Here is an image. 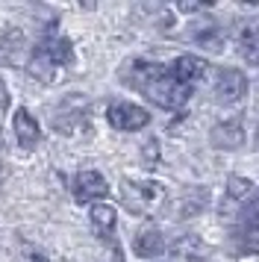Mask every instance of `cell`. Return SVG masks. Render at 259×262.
Returning <instances> with one entry per match:
<instances>
[{"instance_id": "19", "label": "cell", "mask_w": 259, "mask_h": 262, "mask_svg": "<svg viewBox=\"0 0 259 262\" xmlns=\"http://www.w3.org/2000/svg\"><path fill=\"white\" fill-rule=\"evenodd\" d=\"M256 144H259V130H256Z\"/></svg>"}, {"instance_id": "8", "label": "cell", "mask_w": 259, "mask_h": 262, "mask_svg": "<svg viewBox=\"0 0 259 262\" xmlns=\"http://www.w3.org/2000/svg\"><path fill=\"white\" fill-rule=\"evenodd\" d=\"M12 130H15V139H18V144H21L24 150H33L35 144L41 142V127H38V121L30 115V109H24V106L15 112Z\"/></svg>"}, {"instance_id": "10", "label": "cell", "mask_w": 259, "mask_h": 262, "mask_svg": "<svg viewBox=\"0 0 259 262\" xmlns=\"http://www.w3.org/2000/svg\"><path fill=\"white\" fill-rule=\"evenodd\" d=\"M171 253H174L177 259L206 262V259H209V253H212V248L200 236H180L174 245H171Z\"/></svg>"}, {"instance_id": "3", "label": "cell", "mask_w": 259, "mask_h": 262, "mask_svg": "<svg viewBox=\"0 0 259 262\" xmlns=\"http://www.w3.org/2000/svg\"><path fill=\"white\" fill-rule=\"evenodd\" d=\"M124 206L133 215H153L165 201V186L153 180H124Z\"/></svg>"}, {"instance_id": "4", "label": "cell", "mask_w": 259, "mask_h": 262, "mask_svg": "<svg viewBox=\"0 0 259 262\" xmlns=\"http://www.w3.org/2000/svg\"><path fill=\"white\" fill-rule=\"evenodd\" d=\"M106 121L121 133H136V130H144L150 124V112L144 106L130 103V100H115V103H109V109H106Z\"/></svg>"}, {"instance_id": "17", "label": "cell", "mask_w": 259, "mask_h": 262, "mask_svg": "<svg viewBox=\"0 0 259 262\" xmlns=\"http://www.w3.org/2000/svg\"><path fill=\"white\" fill-rule=\"evenodd\" d=\"M9 109V92H6V83H3V77H0V115Z\"/></svg>"}, {"instance_id": "7", "label": "cell", "mask_w": 259, "mask_h": 262, "mask_svg": "<svg viewBox=\"0 0 259 262\" xmlns=\"http://www.w3.org/2000/svg\"><path fill=\"white\" fill-rule=\"evenodd\" d=\"M171 74H174L186 89H195L198 83L206 80V74H209V62L200 59V56H191V53H183V56H177L174 59Z\"/></svg>"}, {"instance_id": "2", "label": "cell", "mask_w": 259, "mask_h": 262, "mask_svg": "<svg viewBox=\"0 0 259 262\" xmlns=\"http://www.w3.org/2000/svg\"><path fill=\"white\" fill-rule=\"evenodd\" d=\"M65 65H74V48L65 36H47L38 48H35L33 59H30V74L50 83L53 80V68H65Z\"/></svg>"}, {"instance_id": "13", "label": "cell", "mask_w": 259, "mask_h": 262, "mask_svg": "<svg viewBox=\"0 0 259 262\" xmlns=\"http://www.w3.org/2000/svg\"><path fill=\"white\" fill-rule=\"evenodd\" d=\"M89 218H92V230L97 233V236L100 238H112L115 224H118L115 206H109V203H94L92 209H89Z\"/></svg>"}, {"instance_id": "18", "label": "cell", "mask_w": 259, "mask_h": 262, "mask_svg": "<svg viewBox=\"0 0 259 262\" xmlns=\"http://www.w3.org/2000/svg\"><path fill=\"white\" fill-rule=\"evenodd\" d=\"M33 262H50L47 256H33Z\"/></svg>"}, {"instance_id": "9", "label": "cell", "mask_w": 259, "mask_h": 262, "mask_svg": "<svg viewBox=\"0 0 259 262\" xmlns=\"http://www.w3.org/2000/svg\"><path fill=\"white\" fill-rule=\"evenodd\" d=\"M212 147L218 150H239L245 144V127L239 121H221L218 127H212Z\"/></svg>"}, {"instance_id": "14", "label": "cell", "mask_w": 259, "mask_h": 262, "mask_svg": "<svg viewBox=\"0 0 259 262\" xmlns=\"http://www.w3.org/2000/svg\"><path fill=\"white\" fill-rule=\"evenodd\" d=\"M239 50H242L245 62L259 65V24H256V21L245 24V30L239 33Z\"/></svg>"}, {"instance_id": "1", "label": "cell", "mask_w": 259, "mask_h": 262, "mask_svg": "<svg viewBox=\"0 0 259 262\" xmlns=\"http://www.w3.org/2000/svg\"><path fill=\"white\" fill-rule=\"evenodd\" d=\"M130 83L136 85L147 100H153L156 106L171 109V112L186 106L188 95H191V89L180 83L168 65H156V62H136L133 74H130Z\"/></svg>"}, {"instance_id": "11", "label": "cell", "mask_w": 259, "mask_h": 262, "mask_svg": "<svg viewBox=\"0 0 259 262\" xmlns=\"http://www.w3.org/2000/svg\"><path fill=\"white\" fill-rule=\"evenodd\" d=\"M133 250H136V256L141 259H153V256H159L165 250V238L162 233L156 230V227H141L136 238H133Z\"/></svg>"}, {"instance_id": "6", "label": "cell", "mask_w": 259, "mask_h": 262, "mask_svg": "<svg viewBox=\"0 0 259 262\" xmlns=\"http://www.w3.org/2000/svg\"><path fill=\"white\" fill-rule=\"evenodd\" d=\"M109 194V183L97 171H80L74 177V201L77 203H94Z\"/></svg>"}, {"instance_id": "15", "label": "cell", "mask_w": 259, "mask_h": 262, "mask_svg": "<svg viewBox=\"0 0 259 262\" xmlns=\"http://www.w3.org/2000/svg\"><path fill=\"white\" fill-rule=\"evenodd\" d=\"M242 227H245L247 233H256L259 230V191L245 203V209H242Z\"/></svg>"}, {"instance_id": "5", "label": "cell", "mask_w": 259, "mask_h": 262, "mask_svg": "<svg viewBox=\"0 0 259 262\" xmlns=\"http://www.w3.org/2000/svg\"><path fill=\"white\" fill-rule=\"evenodd\" d=\"M212 95L221 106H235L242 103L247 95V77L235 68H221L218 77H215V85H212Z\"/></svg>"}, {"instance_id": "16", "label": "cell", "mask_w": 259, "mask_h": 262, "mask_svg": "<svg viewBox=\"0 0 259 262\" xmlns=\"http://www.w3.org/2000/svg\"><path fill=\"white\" fill-rule=\"evenodd\" d=\"M250 189H253V183L247 177H230L227 180V201H242L250 194Z\"/></svg>"}, {"instance_id": "12", "label": "cell", "mask_w": 259, "mask_h": 262, "mask_svg": "<svg viewBox=\"0 0 259 262\" xmlns=\"http://www.w3.org/2000/svg\"><path fill=\"white\" fill-rule=\"evenodd\" d=\"M56 115L62 118V115H68V121L59 127V133H74L77 130V124H85V118H89V103L82 100L80 95L68 97V100H62L56 109Z\"/></svg>"}]
</instances>
